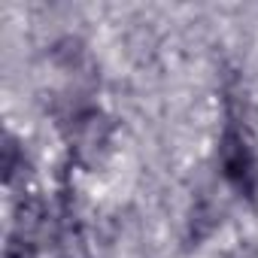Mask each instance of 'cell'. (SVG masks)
Segmentation results:
<instances>
[{"label": "cell", "mask_w": 258, "mask_h": 258, "mask_svg": "<svg viewBox=\"0 0 258 258\" xmlns=\"http://www.w3.org/2000/svg\"><path fill=\"white\" fill-rule=\"evenodd\" d=\"M0 170H4V173H0L4 185H13L16 173L25 170V152H22V146H19V140L13 134L4 137V164H0Z\"/></svg>", "instance_id": "5b68a950"}, {"label": "cell", "mask_w": 258, "mask_h": 258, "mask_svg": "<svg viewBox=\"0 0 258 258\" xmlns=\"http://www.w3.org/2000/svg\"><path fill=\"white\" fill-rule=\"evenodd\" d=\"M70 191H64V207H61V222H58V231H55V249H58V258H91L88 255V246L82 240V231H79V222L76 216L70 213V201H67Z\"/></svg>", "instance_id": "3957f363"}, {"label": "cell", "mask_w": 258, "mask_h": 258, "mask_svg": "<svg viewBox=\"0 0 258 258\" xmlns=\"http://www.w3.org/2000/svg\"><path fill=\"white\" fill-rule=\"evenodd\" d=\"M4 258H40V252H37V243L34 240L19 237V234H10L7 237V246H4Z\"/></svg>", "instance_id": "8992f818"}, {"label": "cell", "mask_w": 258, "mask_h": 258, "mask_svg": "<svg viewBox=\"0 0 258 258\" xmlns=\"http://www.w3.org/2000/svg\"><path fill=\"white\" fill-rule=\"evenodd\" d=\"M52 58H55L61 67H73V64L82 58V43H79V40H73V37H67V40L55 43V49H52Z\"/></svg>", "instance_id": "52a82bcc"}, {"label": "cell", "mask_w": 258, "mask_h": 258, "mask_svg": "<svg viewBox=\"0 0 258 258\" xmlns=\"http://www.w3.org/2000/svg\"><path fill=\"white\" fill-rule=\"evenodd\" d=\"M219 222H222L219 210H216L210 201H198L195 210H191V222H188V234H191V240L198 243V240L210 237V234L219 228Z\"/></svg>", "instance_id": "277c9868"}, {"label": "cell", "mask_w": 258, "mask_h": 258, "mask_svg": "<svg viewBox=\"0 0 258 258\" xmlns=\"http://www.w3.org/2000/svg\"><path fill=\"white\" fill-rule=\"evenodd\" d=\"M49 228V207L40 195H25L16 201L13 210V234L34 240L37 234H46Z\"/></svg>", "instance_id": "7a4b0ae2"}, {"label": "cell", "mask_w": 258, "mask_h": 258, "mask_svg": "<svg viewBox=\"0 0 258 258\" xmlns=\"http://www.w3.org/2000/svg\"><path fill=\"white\" fill-rule=\"evenodd\" d=\"M219 167L222 176L249 201H255L258 191V158H255V146L252 137L246 134V127H240L237 121H228L222 140H219Z\"/></svg>", "instance_id": "6da1fadb"}]
</instances>
